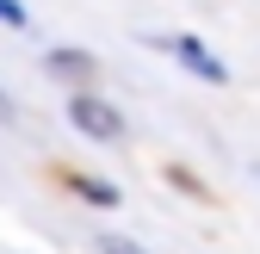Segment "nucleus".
<instances>
[{"label": "nucleus", "mask_w": 260, "mask_h": 254, "mask_svg": "<svg viewBox=\"0 0 260 254\" xmlns=\"http://www.w3.org/2000/svg\"><path fill=\"white\" fill-rule=\"evenodd\" d=\"M0 25H31V19H25L19 0H0Z\"/></svg>", "instance_id": "39448f33"}, {"label": "nucleus", "mask_w": 260, "mask_h": 254, "mask_svg": "<svg viewBox=\"0 0 260 254\" xmlns=\"http://www.w3.org/2000/svg\"><path fill=\"white\" fill-rule=\"evenodd\" d=\"M69 124H75L81 137H93V143H118L124 137L118 106H106L100 93H81V87H75V100H69Z\"/></svg>", "instance_id": "f257e3e1"}, {"label": "nucleus", "mask_w": 260, "mask_h": 254, "mask_svg": "<svg viewBox=\"0 0 260 254\" xmlns=\"http://www.w3.org/2000/svg\"><path fill=\"white\" fill-rule=\"evenodd\" d=\"M44 69H50V75H69V81H87V75H93V56H81V50H50Z\"/></svg>", "instance_id": "7ed1b4c3"}, {"label": "nucleus", "mask_w": 260, "mask_h": 254, "mask_svg": "<svg viewBox=\"0 0 260 254\" xmlns=\"http://www.w3.org/2000/svg\"><path fill=\"white\" fill-rule=\"evenodd\" d=\"M75 193H81L87 205H118V193H112L106 180H81V174H75Z\"/></svg>", "instance_id": "20e7f679"}, {"label": "nucleus", "mask_w": 260, "mask_h": 254, "mask_svg": "<svg viewBox=\"0 0 260 254\" xmlns=\"http://www.w3.org/2000/svg\"><path fill=\"white\" fill-rule=\"evenodd\" d=\"M100 248H106V254H143L137 242H124V236H100Z\"/></svg>", "instance_id": "423d86ee"}, {"label": "nucleus", "mask_w": 260, "mask_h": 254, "mask_svg": "<svg viewBox=\"0 0 260 254\" xmlns=\"http://www.w3.org/2000/svg\"><path fill=\"white\" fill-rule=\"evenodd\" d=\"M168 50H174V56L186 62V69H192V75H205V81H230V69H223V62H217V56H211V50H205L199 38H174Z\"/></svg>", "instance_id": "f03ea898"}]
</instances>
